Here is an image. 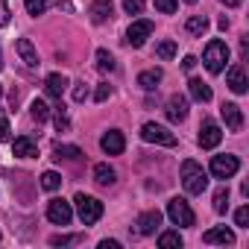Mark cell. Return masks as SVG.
Masks as SVG:
<instances>
[{"mask_svg": "<svg viewBox=\"0 0 249 249\" xmlns=\"http://www.w3.org/2000/svg\"><path fill=\"white\" fill-rule=\"evenodd\" d=\"M182 188L191 194V196H199L205 188H208V173L196 164V161H182Z\"/></svg>", "mask_w": 249, "mask_h": 249, "instance_id": "obj_1", "label": "cell"}, {"mask_svg": "<svg viewBox=\"0 0 249 249\" xmlns=\"http://www.w3.org/2000/svg\"><path fill=\"white\" fill-rule=\"evenodd\" d=\"M202 62H205V71H208V73H223V68H226V62H229V44L220 41V38H211V41L205 44Z\"/></svg>", "mask_w": 249, "mask_h": 249, "instance_id": "obj_2", "label": "cell"}, {"mask_svg": "<svg viewBox=\"0 0 249 249\" xmlns=\"http://www.w3.org/2000/svg\"><path fill=\"white\" fill-rule=\"evenodd\" d=\"M73 205H76V214L85 226H94L100 217H103V202L97 196H88V194H76L73 196Z\"/></svg>", "mask_w": 249, "mask_h": 249, "instance_id": "obj_3", "label": "cell"}, {"mask_svg": "<svg viewBox=\"0 0 249 249\" xmlns=\"http://www.w3.org/2000/svg\"><path fill=\"white\" fill-rule=\"evenodd\" d=\"M167 217L173 220V226H185V229L196 223L191 202H188V199H182V196H173V199L167 202Z\"/></svg>", "mask_w": 249, "mask_h": 249, "instance_id": "obj_4", "label": "cell"}, {"mask_svg": "<svg viewBox=\"0 0 249 249\" xmlns=\"http://www.w3.org/2000/svg\"><path fill=\"white\" fill-rule=\"evenodd\" d=\"M141 138H144L147 144H159V147H176V135H173L167 126H161V123H144V126H141Z\"/></svg>", "mask_w": 249, "mask_h": 249, "instance_id": "obj_5", "label": "cell"}, {"mask_svg": "<svg viewBox=\"0 0 249 249\" xmlns=\"http://www.w3.org/2000/svg\"><path fill=\"white\" fill-rule=\"evenodd\" d=\"M208 170H211L214 179H231V176L240 170V161H237V156H229V153H226V156H214Z\"/></svg>", "mask_w": 249, "mask_h": 249, "instance_id": "obj_6", "label": "cell"}, {"mask_svg": "<svg viewBox=\"0 0 249 249\" xmlns=\"http://www.w3.org/2000/svg\"><path fill=\"white\" fill-rule=\"evenodd\" d=\"M73 217V205L65 202V199H50L47 202V220L56 223V226H68Z\"/></svg>", "mask_w": 249, "mask_h": 249, "instance_id": "obj_7", "label": "cell"}, {"mask_svg": "<svg viewBox=\"0 0 249 249\" xmlns=\"http://www.w3.org/2000/svg\"><path fill=\"white\" fill-rule=\"evenodd\" d=\"M199 147L202 150H214L220 141H223V129L217 126V123L214 120H202V126H199Z\"/></svg>", "mask_w": 249, "mask_h": 249, "instance_id": "obj_8", "label": "cell"}, {"mask_svg": "<svg viewBox=\"0 0 249 249\" xmlns=\"http://www.w3.org/2000/svg\"><path fill=\"white\" fill-rule=\"evenodd\" d=\"M150 36H153V21H135V24H129V30H126V41H129L132 47H144Z\"/></svg>", "mask_w": 249, "mask_h": 249, "instance_id": "obj_9", "label": "cell"}, {"mask_svg": "<svg viewBox=\"0 0 249 249\" xmlns=\"http://www.w3.org/2000/svg\"><path fill=\"white\" fill-rule=\"evenodd\" d=\"M100 147H103L106 156H120L123 150H126V138H123L120 129H108V132L100 138Z\"/></svg>", "mask_w": 249, "mask_h": 249, "instance_id": "obj_10", "label": "cell"}, {"mask_svg": "<svg viewBox=\"0 0 249 249\" xmlns=\"http://www.w3.org/2000/svg\"><path fill=\"white\" fill-rule=\"evenodd\" d=\"M220 114H223L226 126H229L231 132H240V129H243V111H240L237 103H223V106H220Z\"/></svg>", "mask_w": 249, "mask_h": 249, "instance_id": "obj_11", "label": "cell"}, {"mask_svg": "<svg viewBox=\"0 0 249 249\" xmlns=\"http://www.w3.org/2000/svg\"><path fill=\"white\" fill-rule=\"evenodd\" d=\"M167 120L170 123H182L185 117H188V100L182 97V94H173L170 100H167Z\"/></svg>", "mask_w": 249, "mask_h": 249, "instance_id": "obj_12", "label": "cell"}, {"mask_svg": "<svg viewBox=\"0 0 249 249\" xmlns=\"http://www.w3.org/2000/svg\"><path fill=\"white\" fill-rule=\"evenodd\" d=\"M88 15H91L94 24H106V21L114 18V3L111 0H94V3L88 6Z\"/></svg>", "mask_w": 249, "mask_h": 249, "instance_id": "obj_13", "label": "cell"}, {"mask_svg": "<svg viewBox=\"0 0 249 249\" xmlns=\"http://www.w3.org/2000/svg\"><path fill=\"white\" fill-rule=\"evenodd\" d=\"M226 82H229V88L234 91V94H246V71H243V65H234V68H229V73H226Z\"/></svg>", "mask_w": 249, "mask_h": 249, "instance_id": "obj_14", "label": "cell"}, {"mask_svg": "<svg viewBox=\"0 0 249 249\" xmlns=\"http://www.w3.org/2000/svg\"><path fill=\"white\" fill-rule=\"evenodd\" d=\"M65 88H68V76H65V73H50V76L44 79V91H47V97H53V100H62Z\"/></svg>", "mask_w": 249, "mask_h": 249, "instance_id": "obj_15", "label": "cell"}, {"mask_svg": "<svg viewBox=\"0 0 249 249\" xmlns=\"http://www.w3.org/2000/svg\"><path fill=\"white\" fill-rule=\"evenodd\" d=\"M202 240H205V243H223V246H231V243H234V231L226 229V226H214V229H208V231L202 234Z\"/></svg>", "mask_w": 249, "mask_h": 249, "instance_id": "obj_16", "label": "cell"}, {"mask_svg": "<svg viewBox=\"0 0 249 249\" xmlns=\"http://www.w3.org/2000/svg\"><path fill=\"white\" fill-rule=\"evenodd\" d=\"M15 50H18V56L24 59V65H27V68H38V53H36V47H33V41H30V38H18Z\"/></svg>", "mask_w": 249, "mask_h": 249, "instance_id": "obj_17", "label": "cell"}, {"mask_svg": "<svg viewBox=\"0 0 249 249\" xmlns=\"http://www.w3.org/2000/svg\"><path fill=\"white\" fill-rule=\"evenodd\" d=\"M12 156H18V159H36L38 147H36L33 138H15L12 141Z\"/></svg>", "mask_w": 249, "mask_h": 249, "instance_id": "obj_18", "label": "cell"}, {"mask_svg": "<svg viewBox=\"0 0 249 249\" xmlns=\"http://www.w3.org/2000/svg\"><path fill=\"white\" fill-rule=\"evenodd\" d=\"M159 226H161V211H144L138 217V231L141 234H156Z\"/></svg>", "mask_w": 249, "mask_h": 249, "instance_id": "obj_19", "label": "cell"}, {"mask_svg": "<svg viewBox=\"0 0 249 249\" xmlns=\"http://www.w3.org/2000/svg\"><path fill=\"white\" fill-rule=\"evenodd\" d=\"M79 159H82L79 147H71V144H56L53 147V161H79Z\"/></svg>", "mask_w": 249, "mask_h": 249, "instance_id": "obj_20", "label": "cell"}, {"mask_svg": "<svg viewBox=\"0 0 249 249\" xmlns=\"http://www.w3.org/2000/svg\"><path fill=\"white\" fill-rule=\"evenodd\" d=\"M161 68H150V71H141L138 73V85L144 88V91H153V88H159V82H161Z\"/></svg>", "mask_w": 249, "mask_h": 249, "instance_id": "obj_21", "label": "cell"}, {"mask_svg": "<svg viewBox=\"0 0 249 249\" xmlns=\"http://www.w3.org/2000/svg\"><path fill=\"white\" fill-rule=\"evenodd\" d=\"M188 91H191V97H194L196 103H208V100H211V85L202 82V79H196V76L188 82Z\"/></svg>", "mask_w": 249, "mask_h": 249, "instance_id": "obj_22", "label": "cell"}, {"mask_svg": "<svg viewBox=\"0 0 249 249\" xmlns=\"http://www.w3.org/2000/svg\"><path fill=\"white\" fill-rule=\"evenodd\" d=\"M185 30H188L191 36H205V33H208V18H205V15H191V18L185 21Z\"/></svg>", "mask_w": 249, "mask_h": 249, "instance_id": "obj_23", "label": "cell"}, {"mask_svg": "<svg viewBox=\"0 0 249 249\" xmlns=\"http://www.w3.org/2000/svg\"><path fill=\"white\" fill-rule=\"evenodd\" d=\"M94 182H97L100 188L114 185V170H111L108 164H94Z\"/></svg>", "mask_w": 249, "mask_h": 249, "instance_id": "obj_24", "label": "cell"}, {"mask_svg": "<svg viewBox=\"0 0 249 249\" xmlns=\"http://www.w3.org/2000/svg\"><path fill=\"white\" fill-rule=\"evenodd\" d=\"M30 114H33L36 123H47V120H50V106H47L44 100H33V103H30Z\"/></svg>", "mask_w": 249, "mask_h": 249, "instance_id": "obj_25", "label": "cell"}, {"mask_svg": "<svg viewBox=\"0 0 249 249\" xmlns=\"http://www.w3.org/2000/svg\"><path fill=\"white\" fill-rule=\"evenodd\" d=\"M159 246L161 249H179L182 246V234L179 231H161L159 234Z\"/></svg>", "mask_w": 249, "mask_h": 249, "instance_id": "obj_26", "label": "cell"}, {"mask_svg": "<svg viewBox=\"0 0 249 249\" xmlns=\"http://www.w3.org/2000/svg\"><path fill=\"white\" fill-rule=\"evenodd\" d=\"M50 3H53V0H24V6H27V12H30L33 18L44 15V12L50 9Z\"/></svg>", "mask_w": 249, "mask_h": 249, "instance_id": "obj_27", "label": "cell"}, {"mask_svg": "<svg viewBox=\"0 0 249 249\" xmlns=\"http://www.w3.org/2000/svg\"><path fill=\"white\" fill-rule=\"evenodd\" d=\"M97 68L103 71V73H111L117 65H114V56L108 53V50H97Z\"/></svg>", "mask_w": 249, "mask_h": 249, "instance_id": "obj_28", "label": "cell"}, {"mask_svg": "<svg viewBox=\"0 0 249 249\" xmlns=\"http://www.w3.org/2000/svg\"><path fill=\"white\" fill-rule=\"evenodd\" d=\"M226 208H229V188L223 185V188H217V194H214V211H217V214H226Z\"/></svg>", "mask_w": 249, "mask_h": 249, "instance_id": "obj_29", "label": "cell"}, {"mask_svg": "<svg viewBox=\"0 0 249 249\" xmlns=\"http://www.w3.org/2000/svg\"><path fill=\"white\" fill-rule=\"evenodd\" d=\"M41 188H44V191H56V188H62V176H59L56 170H47V173L41 176Z\"/></svg>", "mask_w": 249, "mask_h": 249, "instance_id": "obj_30", "label": "cell"}, {"mask_svg": "<svg viewBox=\"0 0 249 249\" xmlns=\"http://www.w3.org/2000/svg\"><path fill=\"white\" fill-rule=\"evenodd\" d=\"M156 56H159V59H164V62H167V59H173V56H176V41H161V44L156 47Z\"/></svg>", "mask_w": 249, "mask_h": 249, "instance_id": "obj_31", "label": "cell"}, {"mask_svg": "<svg viewBox=\"0 0 249 249\" xmlns=\"http://www.w3.org/2000/svg\"><path fill=\"white\" fill-rule=\"evenodd\" d=\"M79 240H82V234H53L50 237L53 246H71V243H79Z\"/></svg>", "mask_w": 249, "mask_h": 249, "instance_id": "obj_32", "label": "cell"}, {"mask_svg": "<svg viewBox=\"0 0 249 249\" xmlns=\"http://www.w3.org/2000/svg\"><path fill=\"white\" fill-rule=\"evenodd\" d=\"M53 120H56V129H59V132H68V126H71V120H68V114H65V108H62V106L56 108Z\"/></svg>", "mask_w": 249, "mask_h": 249, "instance_id": "obj_33", "label": "cell"}, {"mask_svg": "<svg viewBox=\"0 0 249 249\" xmlns=\"http://www.w3.org/2000/svg\"><path fill=\"white\" fill-rule=\"evenodd\" d=\"M123 9H126V15H141L144 12V0H123Z\"/></svg>", "mask_w": 249, "mask_h": 249, "instance_id": "obj_34", "label": "cell"}, {"mask_svg": "<svg viewBox=\"0 0 249 249\" xmlns=\"http://www.w3.org/2000/svg\"><path fill=\"white\" fill-rule=\"evenodd\" d=\"M234 226H240V229H249V208H246V205L234 211Z\"/></svg>", "mask_w": 249, "mask_h": 249, "instance_id": "obj_35", "label": "cell"}, {"mask_svg": "<svg viewBox=\"0 0 249 249\" xmlns=\"http://www.w3.org/2000/svg\"><path fill=\"white\" fill-rule=\"evenodd\" d=\"M176 6H179L176 0H156V9H159V12H164V15H173V12H176Z\"/></svg>", "mask_w": 249, "mask_h": 249, "instance_id": "obj_36", "label": "cell"}, {"mask_svg": "<svg viewBox=\"0 0 249 249\" xmlns=\"http://www.w3.org/2000/svg\"><path fill=\"white\" fill-rule=\"evenodd\" d=\"M108 94H111V85H108V82H100V85H97V91H94V100H97V103H106V100H108Z\"/></svg>", "mask_w": 249, "mask_h": 249, "instance_id": "obj_37", "label": "cell"}, {"mask_svg": "<svg viewBox=\"0 0 249 249\" xmlns=\"http://www.w3.org/2000/svg\"><path fill=\"white\" fill-rule=\"evenodd\" d=\"M6 141H12V129H9V120L0 117V144H6Z\"/></svg>", "mask_w": 249, "mask_h": 249, "instance_id": "obj_38", "label": "cell"}, {"mask_svg": "<svg viewBox=\"0 0 249 249\" xmlns=\"http://www.w3.org/2000/svg\"><path fill=\"white\" fill-rule=\"evenodd\" d=\"M85 97H88V85H85V82H76V85H73V100L82 103Z\"/></svg>", "mask_w": 249, "mask_h": 249, "instance_id": "obj_39", "label": "cell"}, {"mask_svg": "<svg viewBox=\"0 0 249 249\" xmlns=\"http://www.w3.org/2000/svg\"><path fill=\"white\" fill-rule=\"evenodd\" d=\"M9 15H12V12H9V3H6V0H0V27L9 24Z\"/></svg>", "mask_w": 249, "mask_h": 249, "instance_id": "obj_40", "label": "cell"}, {"mask_svg": "<svg viewBox=\"0 0 249 249\" xmlns=\"http://www.w3.org/2000/svg\"><path fill=\"white\" fill-rule=\"evenodd\" d=\"M100 249H120L117 240H100Z\"/></svg>", "mask_w": 249, "mask_h": 249, "instance_id": "obj_41", "label": "cell"}, {"mask_svg": "<svg viewBox=\"0 0 249 249\" xmlns=\"http://www.w3.org/2000/svg\"><path fill=\"white\" fill-rule=\"evenodd\" d=\"M194 65H196V59H194V56H185V59H182V68H185V71H191Z\"/></svg>", "mask_w": 249, "mask_h": 249, "instance_id": "obj_42", "label": "cell"}, {"mask_svg": "<svg viewBox=\"0 0 249 249\" xmlns=\"http://www.w3.org/2000/svg\"><path fill=\"white\" fill-rule=\"evenodd\" d=\"M220 3H226V6H240L243 0H220Z\"/></svg>", "mask_w": 249, "mask_h": 249, "instance_id": "obj_43", "label": "cell"}, {"mask_svg": "<svg viewBox=\"0 0 249 249\" xmlns=\"http://www.w3.org/2000/svg\"><path fill=\"white\" fill-rule=\"evenodd\" d=\"M0 71H3V50H0Z\"/></svg>", "mask_w": 249, "mask_h": 249, "instance_id": "obj_44", "label": "cell"}, {"mask_svg": "<svg viewBox=\"0 0 249 249\" xmlns=\"http://www.w3.org/2000/svg\"><path fill=\"white\" fill-rule=\"evenodd\" d=\"M185 3H191V6H194V3H196V0H185Z\"/></svg>", "mask_w": 249, "mask_h": 249, "instance_id": "obj_45", "label": "cell"}, {"mask_svg": "<svg viewBox=\"0 0 249 249\" xmlns=\"http://www.w3.org/2000/svg\"><path fill=\"white\" fill-rule=\"evenodd\" d=\"M0 97H3V88H0Z\"/></svg>", "mask_w": 249, "mask_h": 249, "instance_id": "obj_46", "label": "cell"}]
</instances>
